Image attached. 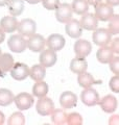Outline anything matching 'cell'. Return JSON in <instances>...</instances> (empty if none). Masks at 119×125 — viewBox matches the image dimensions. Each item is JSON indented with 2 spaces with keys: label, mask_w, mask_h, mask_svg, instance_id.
<instances>
[{
  "label": "cell",
  "mask_w": 119,
  "mask_h": 125,
  "mask_svg": "<svg viewBox=\"0 0 119 125\" xmlns=\"http://www.w3.org/2000/svg\"><path fill=\"white\" fill-rule=\"evenodd\" d=\"M7 46L12 52L22 53L27 48V43L24 37H22L21 34H13L7 40Z\"/></svg>",
  "instance_id": "1"
},
{
  "label": "cell",
  "mask_w": 119,
  "mask_h": 125,
  "mask_svg": "<svg viewBox=\"0 0 119 125\" xmlns=\"http://www.w3.org/2000/svg\"><path fill=\"white\" fill-rule=\"evenodd\" d=\"M36 109H37L38 114L43 117L49 116V115H51V113H52L54 109V103H53L52 99L48 98V97H46V96L41 97V98H39V100L37 101Z\"/></svg>",
  "instance_id": "2"
},
{
  "label": "cell",
  "mask_w": 119,
  "mask_h": 125,
  "mask_svg": "<svg viewBox=\"0 0 119 125\" xmlns=\"http://www.w3.org/2000/svg\"><path fill=\"white\" fill-rule=\"evenodd\" d=\"M14 102L19 111H26L34 105L35 99L34 96L28 93H20L14 97Z\"/></svg>",
  "instance_id": "3"
},
{
  "label": "cell",
  "mask_w": 119,
  "mask_h": 125,
  "mask_svg": "<svg viewBox=\"0 0 119 125\" xmlns=\"http://www.w3.org/2000/svg\"><path fill=\"white\" fill-rule=\"evenodd\" d=\"M111 37H112V34L109 32V30L107 28H96L93 32L92 40L95 45L104 47L109 45L110 41L112 40Z\"/></svg>",
  "instance_id": "4"
},
{
  "label": "cell",
  "mask_w": 119,
  "mask_h": 125,
  "mask_svg": "<svg viewBox=\"0 0 119 125\" xmlns=\"http://www.w3.org/2000/svg\"><path fill=\"white\" fill-rule=\"evenodd\" d=\"M27 48L33 52H41L44 50V47L46 46V41L43 36L39 33H34L30 37H28V40L26 41Z\"/></svg>",
  "instance_id": "5"
},
{
  "label": "cell",
  "mask_w": 119,
  "mask_h": 125,
  "mask_svg": "<svg viewBox=\"0 0 119 125\" xmlns=\"http://www.w3.org/2000/svg\"><path fill=\"white\" fill-rule=\"evenodd\" d=\"M81 100L83 104L87 105V106H95L98 104L99 101V95L95 89L87 88L81 94Z\"/></svg>",
  "instance_id": "6"
},
{
  "label": "cell",
  "mask_w": 119,
  "mask_h": 125,
  "mask_svg": "<svg viewBox=\"0 0 119 125\" xmlns=\"http://www.w3.org/2000/svg\"><path fill=\"white\" fill-rule=\"evenodd\" d=\"M10 72L14 79L21 81L29 76V67L23 62H15Z\"/></svg>",
  "instance_id": "7"
},
{
  "label": "cell",
  "mask_w": 119,
  "mask_h": 125,
  "mask_svg": "<svg viewBox=\"0 0 119 125\" xmlns=\"http://www.w3.org/2000/svg\"><path fill=\"white\" fill-rule=\"evenodd\" d=\"M17 30L19 34L22 37H30L31 34L36 33L37 30V23L33 19H23L18 23Z\"/></svg>",
  "instance_id": "8"
},
{
  "label": "cell",
  "mask_w": 119,
  "mask_h": 125,
  "mask_svg": "<svg viewBox=\"0 0 119 125\" xmlns=\"http://www.w3.org/2000/svg\"><path fill=\"white\" fill-rule=\"evenodd\" d=\"M113 15H114L113 6L109 5L108 3L100 2L99 4L95 6V17L97 18L98 21L107 22Z\"/></svg>",
  "instance_id": "9"
},
{
  "label": "cell",
  "mask_w": 119,
  "mask_h": 125,
  "mask_svg": "<svg viewBox=\"0 0 119 125\" xmlns=\"http://www.w3.org/2000/svg\"><path fill=\"white\" fill-rule=\"evenodd\" d=\"M55 10V18L60 23H66L68 22L71 18H72V9L71 5L68 3H60V5L57 7Z\"/></svg>",
  "instance_id": "10"
},
{
  "label": "cell",
  "mask_w": 119,
  "mask_h": 125,
  "mask_svg": "<svg viewBox=\"0 0 119 125\" xmlns=\"http://www.w3.org/2000/svg\"><path fill=\"white\" fill-rule=\"evenodd\" d=\"M98 104L100 105L101 109L105 113L112 114V113L116 112V109L118 107V100L113 95H106L101 99H99Z\"/></svg>",
  "instance_id": "11"
},
{
  "label": "cell",
  "mask_w": 119,
  "mask_h": 125,
  "mask_svg": "<svg viewBox=\"0 0 119 125\" xmlns=\"http://www.w3.org/2000/svg\"><path fill=\"white\" fill-rule=\"evenodd\" d=\"M74 53L77 57L86 58L92 51V45L91 43L84 39H78L74 44Z\"/></svg>",
  "instance_id": "12"
},
{
  "label": "cell",
  "mask_w": 119,
  "mask_h": 125,
  "mask_svg": "<svg viewBox=\"0 0 119 125\" xmlns=\"http://www.w3.org/2000/svg\"><path fill=\"white\" fill-rule=\"evenodd\" d=\"M39 61H40V65H42L43 67L50 68L55 65V62L58 61V55L55 51L48 48L46 50H42V53L39 56Z\"/></svg>",
  "instance_id": "13"
},
{
  "label": "cell",
  "mask_w": 119,
  "mask_h": 125,
  "mask_svg": "<svg viewBox=\"0 0 119 125\" xmlns=\"http://www.w3.org/2000/svg\"><path fill=\"white\" fill-rule=\"evenodd\" d=\"M66 44V40L65 38L62 36V34L59 33H52L48 37L46 41V46L48 47L49 49L53 50V51H60L64 48V46Z\"/></svg>",
  "instance_id": "14"
},
{
  "label": "cell",
  "mask_w": 119,
  "mask_h": 125,
  "mask_svg": "<svg viewBox=\"0 0 119 125\" xmlns=\"http://www.w3.org/2000/svg\"><path fill=\"white\" fill-rule=\"evenodd\" d=\"M65 31H66V33L68 34L70 38L78 39V38L82 37L83 28H82L81 24H79V21L78 20L71 18L70 20L66 23Z\"/></svg>",
  "instance_id": "15"
},
{
  "label": "cell",
  "mask_w": 119,
  "mask_h": 125,
  "mask_svg": "<svg viewBox=\"0 0 119 125\" xmlns=\"http://www.w3.org/2000/svg\"><path fill=\"white\" fill-rule=\"evenodd\" d=\"M60 104L66 109L75 107L77 105V96L71 91L63 92L60 96Z\"/></svg>",
  "instance_id": "16"
},
{
  "label": "cell",
  "mask_w": 119,
  "mask_h": 125,
  "mask_svg": "<svg viewBox=\"0 0 119 125\" xmlns=\"http://www.w3.org/2000/svg\"><path fill=\"white\" fill-rule=\"evenodd\" d=\"M15 64L14 57L10 53L0 54V77H5L7 72L11 71L13 65Z\"/></svg>",
  "instance_id": "17"
},
{
  "label": "cell",
  "mask_w": 119,
  "mask_h": 125,
  "mask_svg": "<svg viewBox=\"0 0 119 125\" xmlns=\"http://www.w3.org/2000/svg\"><path fill=\"white\" fill-rule=\"evenodd\" d=\"M79 24H81L83 29L86 30H95L98 26V20L95 17V15L86 13L82 16V19L79 20Z\"/></svg>",
  "instance_id": "18"
},
{
  "label": "cell",
  "mask_w": 119,
  "mask_h": 125,
  "mask_svg": "<svg viewBox=\"0 0 119 125\" xmlns=\"http://www.w3.org/2000/svg\"><path fill=\"white\" fill-rule=\"evenodd\" d=\"M18 20L14 16H4L0 20V28L6 33H12L17 30Z\"/></svg>",
  "instance_id": "19"
},
{
  "label": "cell",
  "mask_w": 119,
  "mask_h": 125,
  "mask_svg": "<svg viewBox=\"0 0 119 125\" xmlns=\"http://www.w3.org/2000/svg\"><path fill=\"white\" fill-rule=\"evenodd\" d=\"M77 83L78 84L81 85L82 88H91L92 85L94 84H100L102 81L101 80H96L94 79V77L91 75L90 73L88 72H83V73H79L78 74V77H77Z\"/></svg>",
  "instance_id": "20"
},
{
  "label": "cell",
  "mask_w": 119,
  "mask_h": 125,
  "mask_svg": "<svg viewBox=\"0 0 119 125\" xmlns=\"http://www.w3.org/2000/svg\"><path fill=\"white\" fill-rule=\"evenodd\" d=\"M113 57H114V52L108 46L100 47L96 52V58L101 64H109Z\"/></svg>",
  "instance_id": "21"
},
{
  "label": "cell",
  "mask_w": 119,
  "mask_h": 125,
  "mask_svg": "<svg viewBox=\"0 0 119 125\" xmlns=\"http://www.w3.org/2000/svg\"><path fill=\"white\" fill-rule=\"evenodd\" d=\"M87 68H88V62H87L86 58L84 57H75L73 58L70 62V70L73 73H83L87 71Z\"/></svg>",
  "instance_id": "22"
},
{
  "label": "cell",
  "mask_w": 119,
  "mask_h": 125,
  "mask_svg": "<svg viewBox=\"0 0 119 125\" xmlns=\"http://www.w3.org/2000/svg\"><path fill=\"white\" fill-rule=\"evenodd\" d=\"M7 9L12 16L18 17L24 10V1L23 0H10L7 3Z\"/></svg>",
  "instance_id": "23"
},
{
  "label": "cell",
  "mask_w": 119,
  "mask_h": 125,
  "mask_svg": "<svg viewBox=\"0 0 119 125\" xmlns=\"http://www.w3.org/2000/svg\"><path fill=\"white\" fill-rule=\"evenodd\" d=\"M46 70L45 67L42 65H34L31 68H29V76L35 81H41L45 78Z\"/></svg>",
  "instance_id": "24"
},
{
  "label": "cell",
  "mask_w": 119,
  "mask_h": 125,
  "mask_svg": "<svg viewBox=\"0 0 119 125\" xmlns=\"http://www.w3.org/2000/svg\"><path fill=\"white\" fill-rule=\"evenodd\" d=\"M72 11L76 15L83 16L84 14L88 13L89 10V4L86 0H73L72 4H71Z\"/></svg>",
  "instance_id": "25"
},
{
  "label": "cell",
  "mask_w": 119,
  "mask_h": 125,
  "mask_svg": "<svg viewBox=\"0 0 119 125\" xmlns=\"http://www.w3.org/2000/svg\"><path fill=\"white\" fill-rule=\"evenodd\" d=\"M48 94V84L45 81H37L33 87V96H36L38 98L44 97Z\"/></svg>",
  "instance_id": "26"
},
{
  "label": "cell",
  "mask_w": 119,
  "mask_h": 125,
  "mask_svg": "<svg viewBox=\"0 0 119 125\" xmlns=\"http://www.w3.org/2000/svg\"><path fill=\"white\" fill-rule=\"evenodd\" d=\"M14 101V94L11 90L0 89V106H9Z\"/></svg>",
  "instance_id": "27"
},
{
  "label": "cell",
  "mask_w": 119,
  "mask_h": 125,
  "mask_svg": "<svg viewBox=\"0 0 119 125\" xmlns=\"http://www.w3.org/2000/svg\"><path fill=\"white\" fill-rule=\"evenodd\" d=\"M66 118L67 114L61 108L53 109V112L51 113V121L55 125H64L66 124Z\"/></svg>",
  "instance_id": "28"
},
{
  "label": "cell",
  "mask_w": 119,
  "mask_h": 125,
  "mask_svg": "<svg viewBox=\"0 0 119 125\" xmlns=\"http://www.w3.org/2000/svg\"><path fill=\"white\" fill-rule=\"evenodd\" d=\"M108 30L111 34L119 33V16L113 15L108 21Z\"/></svg>",
  "instance_id": "29"
},
{
  "label": "cell",
  "mask_w": 119,
  "mask_h": 125,
  "mask_svg": "<svg viewBox=\"0 0 119 125\" xmlns=\"http://www.w3.org/2000/svg\"><path fill=\"white\" fill-rule=\"evenodd\" d=\"M7 124L9 125H24L25 124V117L20 112L13 113V114L10 116V118L7 119Z\"/></svg>",
  "instance_id": "30"
},
{
  "label": "cell",
  "mask_w": 119,
  "mask_h": 125,
  "mask_svg": "<svg viewBox=\"0 0 119 125\" xmlns=\"http://www.w3.org/2000/svg\"><path fill=\"white\" fill-rule=\"evenodd\" d=\"M84 120L81 114L78 113H71V114L67 115L66 118V124L68 125H83Z\"/></svg>",
  "instance_id": "31"
},
{
  "label": "cell",
  "mask_w": 119,
  "mask_h": 125,
  "mask_svg": "<svg viewBox=\"0 0 119 125\" xmlns=\"http://www.w3.org/2000/svg\"><path fill=\"white\" fill-rule=\"evenodd\" d=\"M43 6L48 10H54L60 5V0H41Z\"/></svg>",
  "instance_id": "32"
},
{
  "label": "cell",
  "mask_w": 119,
  "mask_h": 125,
  "mask_svg": "<svg viewBox=\"0 0 119 125\" xmlns=\"http://www.w3.org/2000/svg\"><path fill=\"white\" fill-rule=\"evenodd\" d=\"M110 64V69L115 75H118L119 74V57L118 56H114L111 62H109Z\"/></svg>",
  "instance_id": "33"
},
{
  "label": "cell",
  "mask_w": 119,
  "mask_h": 125,
  "mask_svg": "<svg viewBox=\"0 0 119 125\" xmlns=\"http://www.w3.org/2000/svg\"><path fill=\"white\" fill-rule=\"evenodd\" d=\"M109 87L114 93H119V77L118 75H115L110 79Z\"/></svg>",
  "instance_id": "34"
},
{
  "label": "cell",
  "mask_w": 119,
  "mask_h": 125,
  "mask_svg": "<svg viewBox=\"0 0 119 125\" xmlns=\"http://www.w3.org/2000/svg\"><path fill=\"white\" fill-rule=\"evenodd\" d=\"M109 44H110L111 50H112L114 53L118 54L119 53V40H118V38L114 39V40H111Z\"/></svg>",
  "instance_id": "35"
},
{
  "label": "cell",
  "mask_w": 119,
  "mask_h": 125,
  "mask_svg": "<svg viewBox=\"0 0 119 125\" xmlns=\"http://www.w3.org/2000/svg\"><path fill=\"white\" fill-rule=\"evenodd\" d=\"M87 2H88V4L89 5H92V6H96L97 4H99V3H100L102 0H86Z\"/></svg>",
  "instance_id": "36"
},
{
  "label": "cell",
  "mask_w": 119,
  "mask_h": 125,
  "mask_svg": "<svg viewBox=\"0 0 119 125\" xmlns=\"http://www.w3.org/2000/svg\"><path fill=\"white\" fill-rule=\"evenodd\" d=\"M106 2L111 6H118L119 5V0H106Z\"/></svg>",
  "instance_id": "37"
},
{
  "label": "cell",
  "mask_w": 119,
  "mask_h": 125,
  "mask_svg": "<svg viewBox=\"0 0 119 125\" xmlns=\"http://www.w3.org/2000/svg\"><path fill=\"white\" fill-rule=\"evenodd\" d=\"M109 124H118V116H113L112 118L110 119V122H109Z\"/></svg>",
  "instance_id": "38"
},
{
  "label": "cell",
  "mask_w": 119,
  "mask_h": 125,
  "mask_svg": "<svg viewBox=\"0 0 119 125\" xmlns=\"http://www.w3.org/2000/svg\"><path fill=\"white\" fill-rule=\"evenodd\" d=\"M4 40H5V32L0 28V44L4 42Z\"/></svg>",
  "instance_id": "39"
},
{
  "label": "cell",
  "mask_w": 119,
  "mask_h": 125,
  "mask_svg": "<svg viewBox=\"0 0 119 125\" xmlns=\"http://www.w3.org/2000/svg\"><path fill=\"white\" fill-rule=\"evenodd\" d=\"M4 122H5V116L1 111H0V125L4 124Z\"/></svg>",
  "instance_id": "40"
},
{
  "label": "cell",
  "mask_w": 119,
  "mask_h": 125,
  "mask_svg": "<svg viewBox=\"0 0 119 125\" xmlns=\"http://www.w3.org/2000/svg\"><path fill=\"white\" fill-rule=\"evenodd\" d=\"M26 2H28L29 4H37V3L41 2V0H25Z\"/></svg>",
  "instance_id": "41"
},
{
  "label": "cell",
  "mask_w": 119,
  "mask_h": 125,
  "mask_svg": "<svg viewBox=\"0 0 119 125\" xmlns=\"http://www.w3.org/2000/svg\"><path fill=\"white\" fill-rule=\"evenodd\" d=\"M9 1H10V0H0V6H5V5H7Z\"/></svg>",
  "instance_id": "42"
},
{
  "label": "cell",
  "mask_w": 119,
  "mask_h": 125,
  "mask_svg": "<svg viewBox=\"0 0 119 125\" xmlns=\"http://www.w3.org/2000/svg\"><path fill=\"white\" fill-rule=\"evenodd\" d=\"M0 54H1V49H0Z\"/></svg>",
  "instance_id": "43"
},
{
  "label": "cell",
  "mask_w": 119,
  "mask_h": 125,
  "mask_svg": "<svg viewBox=\"0 0 119 125\" xmlns=\"http://www.w3.org/2000/svg\"><path fill=\"white\" fill-rule=\"evenodd\" d=\"M23 1H25V0H23Z\"/></svg>",
  "instance_id": "44"
}]
</instances>
